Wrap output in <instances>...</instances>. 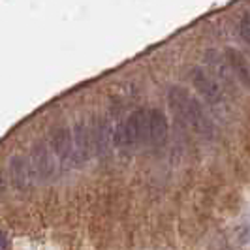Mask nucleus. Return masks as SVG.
I'll return each mask as SVG.
<instances>
[{
	"mask_svg": "<svg viewBox=\"0 0 250 250\" xmlns=\"http://www.w3.org/2000/svg\"><path fill=\"white\" fill-rule=\"evenodd\" d=\"M30 166L34 169V175L49 177L53 173V160H51V150L49 145L45 141H36L32 145V152H30Z\"/></svg>",
	"mask_w": 250,
	"mask_h": 250,
	"instance_id": "obj_5",
	"label": "nucleus"
},
{
	"mask_svg": "<svg viewBox=\"0 0 250 250\" xmlns=\"http://www.w3.org/2000/svg\"><path fill=\"white\" fill-rule=\"evenodd\" d=\"M241 36L250 43V12L245 13L241 19Z\"/></svg>",
	"mask_w": 250,
	"mask_h": 250,
	"instance_id": "obj_10",
	"label": "nucleus"
},
{
	"mask_svg": "<svg viewBox=\"0 0 250 250\" xmlns=\"http://www.w3.org/2000/svg\"><path fill=\"white\" fill-rule=\"evenodd\" d=\"M169 125H167V117L162 109H150V143L160 147L167 139Z\"/></svg>",
	"mask_w": 250,
	"mask_h": 250,
	"instance_id": "obj_7",
	"label": "nucleus"
},
{
	"mask_svg": "<svg viewBox=\"0 0 250 250\" xmlns=\"http://www.w3.org/2000/svg\"><path fill=\"white\" fill-rule=\"evenodd\" d=\"M51 149L55 152V156L59 158V162L66 164L74 158V134H72V130L66 125L53 128Z\"/></svg>",
	"mask_w": 250,
	"mask_h": 250,
	"instance_id": "obj_3",
	"label": "nucleus"
},
{
	"mask_svg": "<svg viewBox=\"0 0 250 250\" xmlns=\"http://www.w3.org/2000/svg\"><path fill=\"white\" fill-rule=\"evenodd\" d=\"M0 250H10V239L0 229Z\"/></svg>",
	"mask_w": 250,
	"mask_h": 250,
	"instance_id": "obj_11",
	"label": "nucleus"
},
{
	"mask_svg": "<svg viewBox=\"0 0 250 250\" xmlns=\"http://www.w3.org/2000/svg\"><path fill=\"white\" fill-rule=\"evenodd\" d=\"M10 169H12L13 183L19 185V187H26L30 183V173H34V169L30 166V160H26L23 156H15L12 160Z\"/></svg>",
	"mask_w": 250,
	"mask_h": 250,
	"instance_id": "obj_9",
	"label": "nucleus"
},
{
	"mask_svg": "<svg viewBox=\"0 0 250 250\" xmlns=\"http://www.w3.org/2000/svg\"><path fill=\"white\" fill-rule=\"evenodd\" d=\"M226 57H228L229 68H231L233 74L241 79V83H245L247 87H250V66H249V62L245 61V57H243L237 49H228L226 51Z\"/></svg>",
	"mask_w": 250,
	"mask_h": 250,
	"instance_id": "obj_8",
	"label": "nucleus"
},
{
	"mask_svg": "<svg viewBox=\"0 0 250 250\" xmlns=\"http://www.w3.org/2000/svg\"><path fill=\"white\" fill-rule=\"evenodd\" d=\"M113 141L121 149H132L150 141V109L139 107L130 113L113 132Z\"/></svg>",
	"mask_w": 250,
	"mask_h": 250,
	"instance_id": "obj_2",
	"label": "nucleus"
},
{
	"mask_svg": "<svg viewBox=\"0 0 250 250\" xmlns=\"http://www.w3.org/2000/svg\"><path fill=\"white\" fill-rule=\"evenodd\" d=\"M94 149L92 130L85 123H77L74 128V158L77 162H85Z\"/></svg>",
	"mask_w": 250,
	"mask_h": 250,
	"instance_id": "obj_6",
	"label": "nucleus"
},
{
	"mask_svg": "<svg viewBox=\"0 0 250 250\" xmlns=\"http://www.w3.org/2000/svg\"><path fill=\"white\" fill-rule=\"evenodd\" d=\"M169 105L175 113V117L183 125L190 126L201 136H211L213 125L205 113V107L201 105L198 98H194L185 87H171L167 94Z\"/></svg>",
	"mask_w": 250,
	"mask_h": 250,
	"instance_id": "obj_1",
	"label": "nucleus"
},
{
	"mask_svg": "<svg viewBox=\"0 0 250 250\" xmlns=\"http://www.w3.org/2000/svg\"><path fill=\"white\" fill-rule=\"evenodd\" d=\"M192 83H194V87L198 88V92L207 102H211V104L220 102L222 88L216 83V79H214V75L211 72H207L203 68H194L192 70Z\"/></svg>",
	"mask_w": 250,
	"mask_h": 250,
	"instance_id": "obj_4",
	"label": "nucleus"
}]
</instances>
